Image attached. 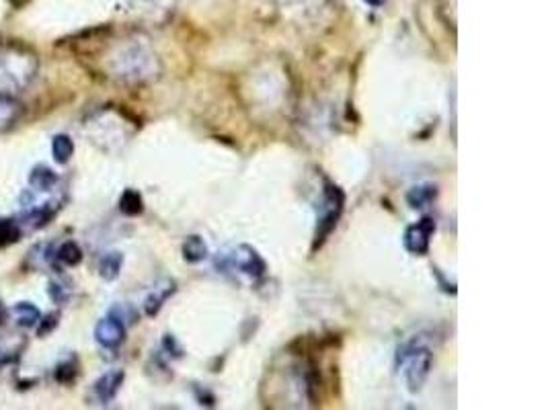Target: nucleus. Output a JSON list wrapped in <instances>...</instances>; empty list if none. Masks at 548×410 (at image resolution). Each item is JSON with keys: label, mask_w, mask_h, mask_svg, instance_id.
Masks as SVG:
<instances>
[{"label": "nucleus", "mask_w": 548, "mask_h": 410, "mask_svg": "<svg viewBox=\"0 0 548 410\" xmlns=\"http://www.w3.org/2000/svg\"><path fill=\"white\" fill-rule=\"evenodd\" d=\"M37 70L34 52L19 43L0 45V97H13L29 86Z\"/></svg>", "instance_id": "f257e3e1"}, {"label": "nucleus", "mask_w": 548, "mask_h": 410, "mask_svg": "<svg viewBox=\"0 0 548 410\" xmlns=\"http://www.w3.org/2000/svg\"><path fill=\"white\" fill-rule=\"evenodd\" d=\"M397 365L403 370L405 381L411 392H419L431 374L434 353L421 341H407L397 353Z\"/></svg>", "instance_id": "f03ea898"}, {"label": "nucleus", "mask_w": 548, "mask_h": 410, "mask_svg": "<svg viewBox=\"0 0 548 410\" xmlns=\"http://www.w3.org/2000/svg\"><path fill=\"white\" fill-rule=\"evenodd\" d=\"M216 269L222 273H240L249 279H259L267 271L263 257L249 244H239L216 259Z\"/></svg>", "instance_id": "7ed1b4c3"}, {"label": "nucleus", "mask_w": 548, "mask_h": 410, "mask_svg": "<svg viewBox=\"0 0 548 410\" xmlns=\"http://www.w3.org/2000/svg\"><path fill=\"white\" fill-rule=\"evenodd\" d=\"M343 205H345V195H343L341 189L333 183H327L325 191H323V204H320V211H318V220H316L314 248H318L327 240V236L333 232V228L337 226L343 213Z\"/></svg>", "instance_id": "20e7f679"}, {"label": "nucleus", "mask_w": 548, "mask_h": 410, "mask_svg": "<svg viewBox=\"0 0 548 410\" xmlns=\"http://www.w3.org/2000/svg\"><path fill=\"white\" fill-rule=\"evenodd\" d=\"M152 64H154V58L140 50L138 45L134 47H128L124 54H121V60H119V68H117V76L124 78V80H142V78H148L152 74Z\"/></svg>", "instance_id": "39448f33"}, {"label": "nucleus", "mask_w": 548, "mask_h": 410, "mask_svg": "<svg viewBox=\"0 0 548 410\" xmlns=\"http://www.w3.org/2000/svg\"><path fill=\"white\" fill-rule=\"evenodd\" d=\"M436 232V222L434 218H421L419 222L411 224L407 230H405V236H403V242H405V248L411 252V255H417V257H423L429 252V246H431V236Z\"/></svg>", "instance_id": "423d86ee"}, {"label": "nucleus", "mask_w": 548, "mask_h": 410, "mask_svg": "<svg viewBox=\"0 0 548 410\" xmlns=\"http://www.w3.org/2000/svg\"><path fill=\"white\" fill-rule=\"evenodd\" d=\"M95 341L103 349H117L126 341V322L113 312H109V316H105L95 326Z\"/></svg>", "instance_id": "0eeeda50"}, {"label": "nucleus", "mask_w": 548, "mask_h": 410, "mask_svg": "<svg viewBox=\"0 0 548 410\" xmlns=\"http://www.w3.org/2000/svg\"><path fill=\"white\" fill-rule=\"evenodd\" d=\"M124 379H126V374H124L121 370H113V372L103 374V376L95 381V396H97V400H99L101 404H109V402L117 396Z\"/></svg>", "instance_id": "6e6552de"}, {"label": "nucleus", "mask_w": 548, "mask_h": 410, "mask_svg": "<svg viewBox=\"0 0 548 410\" xmlns=\"http://www.w3.org/2000/svg\"><path fill=\"white\" fill-rule=\"evenodd\" d=\"M175 281H171V279H165L163 283H158L148 296H146V300H144V312L148 314V316H156L158 312H161V308L165 306V302L171 298L172 294H175Z\"/></svg>", "instance_id": "1a4fd4ad"}, {"label": "nucleus", "mask_w": 548, "mask_h": 410, "mask_svg": "<svg viewBox=\"0 0 548 410\" xmlns=\"http://www.w3.org/2000/svg\"><path fill=\"white\" fill-rule=\"evenodd\" d=\"M13 316H15V322L21 326V328H34L37 326L39 318H41V312L39 308L34 306L31 302H19L13 306Z\"/></svg>", "instance_id": "9d476101"}, {"label": "nucleus", "mask_w": 548, "mask_h": 410, "mask_svg": "<svg viewBox=\"0 0 548 410\" xmlns=\"http://www.w3.org/2000/svg\"><path fill=\"white\" fill-rule=\"evenodd\" d=\"M56 183H58V174L52 171L50 167H45V165L35 167L31 174H29V185L34 189H37V191H50V189L56 187Z\"/></svg>", "instance_id": "9b49d317"}, {"label": "nucleus", "mask_w": 548, "mask_h": 410, "mask_svg": "<svg viewBox=\"0 0 548 410\" xmlns=\"http://www.w3.org/2000/svg\"><path fill=\"white\" fill-rule=\"evenodd\" d=\"M436 195H438V189L434 185H419V187H413L407 193V202L413 209H423L436 199Z\"/></svg>", "instance_id": "f8f14e48"}, {"label": "nucleus", "mask_w": 548, "mask_h": 410, "mask_svg": "<svg viewBox=\"0 0 548 410\" xmlns=\"http://www.w3.org/2000/svg\"><path fill=\"white\" fill-rule=\"evenodd\" d=\"M207 257V244L202 236H189L183 242V259L187 263H202Z\"/></svg>", "instance_id": "ddd939ff"}, {"label": "nucleus", "mask_w": 548, "mask_h": 410, "mask_svg": "<svg viewBox=\"0 0 548 410\" xmlns=\"http://www.w3.org/2000/svg\"><path fill=\"white\" fill-rule=\"evenodd\" d=\"M121 265H124L121 252H107L99 261V275L103 277L105 281H113V279L119 277Z\"/></svg>", "instance_id": "4468645a"}, {"label": "nucleus", "mask_w": 548, "mask_h": 410, "mask_svg": "<svg viewBox=\"0 0 548 410\" xmlns=\"http://www.w3.org/2000/svg\"><path fill=\"white\" fill-rule=\"evenodd\" d=\"M74 154V144L66 134H58L52 139V156L58 165H66Z\"/></svg>", "instance_id": "2eb2a0df"}, {"label": "nucleus", "mask_w": 548, "mask_h": 410, "mask_svg": "<svg viewBox=\"0 0 548 410\" xmlns=\"http://www.w3.org/2000/svg\"><path fill=\"white\" fill-rule=\"evenodd\" d=\"M54 257H56L62 265H66V267H76V265L82 263V248H80L76 242L68 240V242L60 244V248L56 250Z\"/></svg>", "instance_id": "dca6fc26"}, {"label": "nucleus", "mask_w": 548, "mask_h": 410, "mask_svg": "<svg viewBox=\"0 0 548 410\" xmlns=\"http://www.w3.org/2000/svg\"><path fill=\"white\" fill-rule=\"evenodd\" d=\"M17 117H19V102L13 101V97H0V132L10 128Z\"/></svg>", "instance_id": "f3484780"}, {"label": "nucleus", "mask_w": 548, "mask_h": 410, "mask_svg": "<svg viewBox=\"0 0 548 410\" xmlns=\"http://www.w3.org/2000/svg\"><path fill=\"white\" fill-rule=\"evenodd\" d=\"M142 209H144L142 195L138 191H134V189L124 191V195L119 199V211L126 213V215H138V213H142Z\"/></svg>", "instance_id": "a211bd4d"}, {"label": "nucleus", "mask_w": 548, "mask_h": 410, "mask_svg": "<svg viewBox=\"0 0 548 410\" xmlns=\"http://www.w3.org/2000/svg\"><path fill=\"white\" fill-rule=\"evenodd\" d=\"M21 240V228L15 220H0V246Z\"/></svg>", "instance_id": "6ab92c4d"}, {"label": "nucleus", "mask_w": 548, "mask_h": 410, "mask_svg": "<svg viewBox=\"0 0 548 410\" xmlns=\"http://www.w3.org/2000/svg\"><path fill=\"white\" fill-rule=\"evenodd\" d=\"M76 376H78V359L74 355L56 367V379L60 384H70V381L76 379Z\"/></svg>", "instance_id": "aec40b11"}, {"label": "nucleus", "mask_w": 548, "mask_h": 410, "mask_svg": "<svg viewBox=\"0 0 548 410\" xmlns=\"http://www.w3.org/2000/svg\"><path fill=\"white\" fill-rule=\"evenodd\" d=\"M47 296H50V300H52L54 304L62 306V304L68 302L70 291L66 289V285H62V283H58V281H50V285H47Z\"/></svg>", "instance_id": "412c9836"}, {"label": "nucleus", "mask_w": 548, "mask_h": 410, "mask_svg": "<svg viewBox=\"0 0 548 410\" xmlns=\"http://www.w3.org/2000/svg\"><path fill=\"white\" fill-rule=\"evenodd\" d=\"M58 314H47V316H43V318H39V322H37V335L39 337H45L47 333H52L56 326H58Z\"/></svg>", "instance_id": "4be33fe9"}, {"label": "nucleus", "mask_w": 548, "mask_h": 410, "mask_svg": "<svg viewBox=\"0 0 548 410\" xmlns=\"http://www.w3.org/2000/svg\"><path fill=\"white\" fill-rule=\"evenodd\" d=\"M368 6H372V8H380V6H384L386 4V0H364Z\"/></svg>", "instance_id": "5701e85b"}, {"label": "nucleus", "mask_w": 548, "mask_h": 410, "mask_svg": "<svg viewBox=\"0 0 548 410\" xmlns=\"http://www.w3.org/2000/svg\"><path fill=\"white\" fill-rule=\"evenodd\" d=\"M4 316H6V312H4V306H2V302H0V326L4 324Z\"/></svg>", "instance_id": "b1692460"}, {"label": "nucleus", "mask_w": 548, "mask_h": 410, "mask_svg": "<svg viewBox=\"0 0 548 410\" xmlns=\"http://www.w3.org/2000/svg\"><path fill=\"white\" fill-rule=\"evenodd\" d=\"M274 2H277V4H294L298 0H274Z\"/></svg>", "instance_id": "393cba45"}]
</instances>
